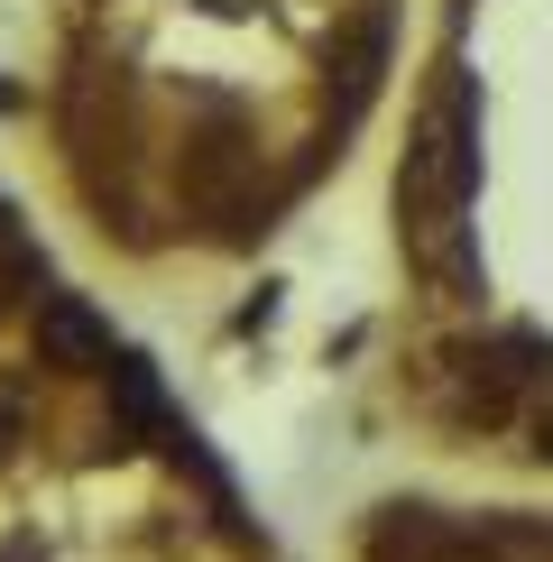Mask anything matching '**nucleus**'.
<instances>
[{
  "instance_id": "obj_1",
  "label": "nucleus",
  "mask_w": 553,
  "mask_h": 562,
  "mask_svg": "<svg viewBox=\"0 0 553 562\" xmlns=\"http://www.w3.org/2000/svg\"><path fill=\"white\" fill-rule=\"evenodd\" d=\"M471 184H479V102L471 75L443 65L415 111L406 167H397V240L443 295H479V249H471Z\"/></svg>"
},
{
  "instance_id": "obj_2",
  "label": "nucleus",
  "mask_w": 553,
  "mask_h": 562,
  "mask_svg": "<svg viewBox=\"0 0 553 562\" xmlns=\"http://www.w3.org/2000/svg\"><path fill=\"white\" fill-rule=\"evenodd\" d=\"M37 350H46V369H65V379H102V369L121 360L111 323L92 314L83 295H37Z\"/></svg>"
},
{
  "instance_id": "obj_3",
  "label": "nucleus",
  "mask_w": 553,
  "mask_h": 562,
  "mask_svg": "<svg viewBox=\"0 0 553 562\" xmlns=\"http://www.w3.org/2000/svg\"><path fill=\"white\" fill-rule=\"evenodd\" d=\"M0 562H37V535H10V544H0Z\"/></svg>"
},
{
  "instance_id": "obj_4",
  "label": "nucleus",
  "mask_w": 553,
  "mask_h": 562,
  "mask_svg": "<svg viewBox=\"0 0 553 562\" xmlns=\"http://www.w3.org/2000/svg\"><path fill=\"white\" fill-rule=\"evenodd\" d=\"M535 452H544V461H553V406H544V415H535Z\"/></svg>"
},
{
  "instance_id": "obj_5",
  "label": "nucleus",
  "mask_w": 553,
  "mask_h": 562,
  "mask_svg": "<svg viewBox=\"0 0 553 562\" xmlns=\"http://www.w3.org/2000/svg\"><path fill=\"white\" fill-rule=\"evenodd\" d=\"M433 562H489V553H471V544H443V553H433Z\"/></svg>"
},
{
  "instance_id": "obj_6",
  "label": "nucleus",
  "mask_w": 553,
  "mask_h": 562,
  "mask_svg": "<svg viewBox=\"0 0 553 562\" xmlns=\"http://www.w3.org/2000/svg\"><path fill=\"white\" fill-rule=\"evenodd\" d=\"M10 102H19V92H10V83H0V111H10Z\"/></svg>"
},
{
  "instance_id": "obj_7",
  "label": "nucleus",
  "mask_w": 553,
  "mask_h": 562,
  "mask_svg": "<svg viewBox=\"0 0 553 562\" xmlns=\"http://www.w3.org/2000/svg\"><path fill=\"white\" fill-rule=\"evenodd\" d=\"M0 240H10V213H0Z\"/></svg>"
}]
</instances>
